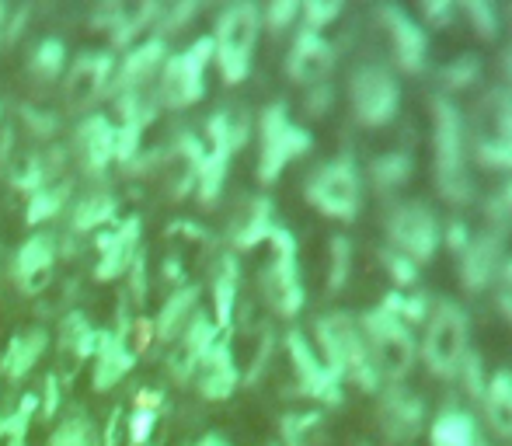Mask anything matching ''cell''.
<instances>
[{
    "instance_id": "obj_1",
    "label": "cell",
    "mask_w": 512,
    "mask_h": 446,
    "mask_svg": "<svg viewBox=\"0 0 512 446\" xmlns=\"http://www.w3.org/2000/svg\"><path fill=\"white\" fill-rule=\"evenodd\" d=\"M432 182L446 203H471L474 199L464 112L450 95L432 98Z\"/></svg>"
},
{
    "instance_id": "obj_2",
    "label": "cell",
    "mask_w": 512,
    "mask_h": 446,
    "mask_svg": "<svg viewBox=\"0 0 512 446\" xmlns=\"http://www.w3.org/2000/svg\"><path fill=\"white\" fill-rule=\"evenodd\" d=\"M314 335H317V356L324 359V366L338 380H352L363 391H380V380L377 370H373L359 318H352L345 311H328L314 321Z\"/></svg>"
},
{
    "instance_id": "obj_3",
    "label": "cell",
    "mask_w": 512,
    "mask_h": 446,
    "mask_svg": "<svg viewBox=\"0 0 512 446\" xmlns=\"http://www.w3.org/2000/svg\"><path fill=\"white\" fill-rule=\"evenodd\" d=\"M425 332L422 345H418V356H422L425 370L439 380H453L464 363V356L471 352V321L467 311L450 297H439L429 304L425 314Z\"/></svg>"
},
{
    "instance_id": "obj_4",
    "label": "cell",
    "mask_w": 512,
    "mask_h": 446,
    "mask_svg": "<svg viewBox=\"0 0 512 446\" xmlns=\"http://www.w3.org/2000/svg\"><path fill=\"white\" fill-rule=\"evenodd\" d=\"M363 325V335H366V349H370V359H373V370H377V380L380 384H401V380L411 373L418 359V342H415V332L398 318L391 314L384 304H377L373 311H366L359 318Z\"/></svg>"
},
{
    "instance_id": "obj_5",
    "label": "cell",
    "mask_w": 512,
    "mask_h": 446,
    "mask_svg": "<svg viewBox=\"0 0 512 446\" xmlns=\"http://www.w3.org/2000/svg\"><path fill=\"white\" fill-rule=\"evenodd\" d=\"M258 35H262V7L237 0L216 18L213 28V60L220 67L223 81L241 84L251 74V56H255Z\"/></svg>"
},
{
    "instance_id": "obj_6",
    "label": "cell",
    "mask_w": 512,
    "mask_h": 446,
    "mask_svg": "<svg viewBox=\"0 0 512 446\" xmlns=\"http://www.w3.org/2000/svg\"><path fill=\"white\" fill-rule=\"evenodd\" d=\"M310 147L314 140L304 126L290 119L286 102H272L258 115V182L272 185L286 171V164L304 157Z\"/></svg>"
},
{
    "instance_id": "obj_7",
    "label": "cell",
    "mask_w": 512,
    "mask_h": 446,
    "mask_svg": "<svg viewBox=\"0 0 512 446\" xmlns=\"http://www.w3.org/2000/svg\"><path fill=\"white\" fill-rule=\"evenodd\" d=\"M509 213L502 210L499 199L488 203L485 230L471 234V241L460 251V286L467 293H481L495 283L502 262H506V234H509Z\"/></svg>"
},
{
    "instance_id": "obj_8",
    "label": "cell",
    "mask_w": 512,
    "mask_h": 446,
    "mask_svg": "<svg viewBox=\"0 0 512 446\" xmlns=\"http://www.w3.org/2000/svg\"><path fill=\"white\" fill-rule=\"evenodd\" d=\"M349 102L359 126L380 129L394 122V115L401 109V84L394 70L377 60L359 63L349 77Z\"/></svg>"
},
{
    "instance_id": "obj_9",
    "label": "cell",
    "mask_w": 512,
    "mask_h": 446,
    "mask_svg": "<svg viewBox=\"0 0 512 446\" xmlns=\"http://www.w3.org/2000/svg\"><path fill=\"white\" fill-rule=\"evenodd\" d=\"M209 60H213V39L209 35L196 39L182 53L168 56L154 84L157 105H164V109H189V105H196L206 91Z\"/></svg>"
},
{
    "instance_id": "obj_10",
    "label": "cell",
    "mask_w": 512,
    "mask_h": 446,
    "mask_svg": "<svg viewBox=\"0 0 512 446\" xmlns=\"http://www.w3.org/2000/svg\"><path fill=\"white\" fill-rule=\"evenodd\" d=\"M307 203L317 213L331 220H352L363 206V182H359V171L352 157H335V161H324L304 185Z\"/></svg>"
},
{
    "instance_id": "obj_11",
    "label": "cell",
    "mask_w": 512,
    "mask_h": 446,
    "mask_svg": "<svg viewBox=\"0 0 512 446\" xmlns=\"http://www.w3.org/2000/svg\"><path fill=\"white\" fill-rule=\"evenodd\" d=\"M384 230H387V248L408 255L415 265H425L432 255H436L439 244H443L439 217L432 213L429 203H422V199L394 203L391 210H387Z\"/></svg>"
},
{
    "instance_id": "obj_12",
    "label": "cell",
    "mask_w": 512,
    "mask_h": 446,
    "mask_svg": "<svg viewBox=\"0 0 512 446\" xmlns=\"http://www.w3.org/2000/svg\"><path fill=\"white\" fill-rule=\"evenodd\" d=\"M474 157L481 168L512 171V91L502 84L488 91L478 105Z\"/></svg>"
},
{
    "instance_id": "obj_13",
    "label": "cell",
    "mask_w": 512,
    "mask_h": 446,
    "mask_svg": "<svg viewBox=\"0 0 512 446\" xmlns=\"http://www.w3.org/2000/svg\"><path fill=\"white\" fill-rule=\"evenodd\" d=\"M272 262L262 272V293L269 300V307L279 318H297L304 307V279H300V262H297V237L286 227L272 230Z\"/></svg>"
},
{
    "instance_id": "obj_14",
    "label": "cell",
    "mask_w": 512,
    "mask_h": 446,
    "mask_svg": "<svg viewBox=\"0 0 512 446\" xmlns=\"http://www.w3.org/2000/svg\"><path fill=\"white\" fill-rule=\"evenodd\" d=\"M377 21L384 25L387 39H391V53L405 74H422L429 67V35L418 18H411L405 7L398 4H380Z\"/></svg>"
},
{
    "instance_id": "obj_15",
    "label": "cell",
    "mask_w": 512,
    "mask_h": 446,
    "mask_svg": "<svg viewBox=\"0 0 512 446\" xmlns=\"http://www.w3.org/2000/svg\"><path fill=\"white\" fill-rule=\"evenodd\" d=\"M286 352H290L293 373H297L300 394L321 401V405H338L342 401V380L324 366V359L317 356V349L310 345L304 332H286Z\"/></svg>"
},
{
    "instance_id": "obj_16",
    "label": "cell",
    "mask_w": 512,
    "mask_h": 446,
    "mask_svg": "<svg viewBox=\"0 0 512 446\" xmlns=\"http://www.w3.org/2000/svg\"><path fill=\"white\" fill-rule=\"evenodd\" d=\"M331 70H335V46L321 32L300 28L286 56V77L300 88H317V84H328Z\"/></svg>"
},
{
    "instance_id": "obj_17",
    "label": "cell",
    "mask_w": 512,
    "mask_h": 446,
    "mask_svg": "<svg viewBox=\"0 0 512 446\" xmlns=\"http://www.w3.org/2000/svg\"><path fill=\"white\" fill-rule=\"evenodd\" d=\"M380 433L387 443H411L425 426V405L415 391L391 384L380 391Z\"/></svg>"
},
{
    "instance_id": "obj_18",
    "label": "cell",
    "mask_w": 512,
    "mask_h": 446,
    "mask_svg": "<svg viewBox=\"0 0 512 446\" xmlns=\"http://www.w3.org/2000/svg\"><path fill=\"white\" fill-rule=\"evenodd\" d=\"M136 352L133 342H129V314H119V328L112 332H98V345H95V370H91V384L95 391H108L119 380H126V373L133 370Z\"/></svg>"
},
{
    "instance_id": "obj_19",
    "label": "cell",
    "mask_w": 512,
    "mask_h": 446,
    "mask_svg": "<svg viewBox=\"0 0 512 446\" xmlns=\"http://www.w3.org/2000/svg\"><path fill=\"white\" fill-rule=\"evenodd\" d=\"M53 269H56V234H49V230L32 234L14 251L11 276L21 293H42L53 283Z\"/></svg>"
},
{
    "instance_id": "obj_20",
    "label": "cell",
    "mask_w": 512,
    "mask_h": 446,
    "mask_svg": "<svg viewBox=\"0 0 512 446\" xmlns=\"http://www.w3.org/2000/svg\"><path fill=\"white\" fill-rule=\"evenodd\" d=\"M220 335L223 332L216 328L213 314H206L203 307H199V314L189 321V328H185V332L168 345V373H171V377H175L178 384L192 380V373H196L199 359H203L206 352L213 349V342Z\"/></svg>"
},
{
    "instance_id": "obj_21",
    "label": "cell",
    "mask_w": 512,
    "mask_h": 446,
    "mask_svg": "<svg viewBox=\"0 0 512 446\" xmlns=\"http://www.w3.org/2000/svg\"><path fill=\"white\" fill-rule=\"evenodd\" d=\"M140 217H126L115 223L108 234L98 237V262H95V279H119L133 269V262L140 258Z\"/></svg>"
},
{
    "instance_id": "obj_22",
    "label": "cell",
    "mask_w": 512,
    "mask_h": 446,
    "mask_svg": "<svg viewBox=\"0 0 512 446\" xmlns=\"http://www.w3.org/2000/svg\"><path fill=\"white\" fill-rule=\"evenodd\" d=\"M192 380H196L199 394H203L206 401H227L230 394L237 391V384H241V370H237V359H234V349H230L227 335L216 338L213 349L199 359Z\"/></svg>"
},
{
    "instance_id": "obj_23",
    "label": "cell",
    "mask_w": 512,
    "mask_h": 446,
    "mask_svg": "<svg viewBox=\"0 0 512 446\" xmlns=\"http://www.w3.org/2000/svg\"><path fill=\"white\" fill-rule=\"evenodd\" d=\"M115 74V56L108 53H84L74 60L67 74V102L70 109H88L95 98L108 95V84Z\"/></svg>"
},
{
    "instance_id": "obj_24",
    "label": "cell",
    "mask_w": 512,
    "mask_h": 446,
    "mask_svg": "<svg viewBox=\"0 0 512 446\" xmlns=\"http://www.w3.org/2000/svg\"><path fill=\"white\" fill-rule=\"evenodd\" d=\"M74 147H77V154H81L84 171L102 175L108 164L115 161V122L102 112L88 115V119L77 126Z\"/></svg>"
},
{
    "instance_id": "obj_25",
    "label": "cell",
    "mask_w": 512,
    "mask_h": 446,
    "mask_svg": "<svg viewBox=\"0 0 512 446\" xmlns=\"http://www.w3.org/2000/svg\"><path fill=\"white\" fill-rule=\"evenodd\" d=\"M199 314V286L196 283H182L171 290V297L164 300V307L157 311V318L150 321L154 325V338L161 345H171L178 335L189 328V321Z\"/></svg>"
},
{
    "instance_id": "obj_26",
    "label": "cell",
    "mask_w": 512,
    "mask_h": 446,
    "mask_svg": "<svg viewBox=\"0 0 512 446\" xmlns=\"http://www.w3.org/2000/svg\"><path fill=\"white\" fill-rule=\"evenodd\" d=\"M46 349H49V332H46V328H42V325L21 328L18 335H11L4 356H0V373H4L7 380L28 377V373L35 370V363L46 356Z\"/></svg>"
},
{
    "instance_id": "obj_27",
    "label": "cell",
    "mask_w": 512,
    "mask_h": 446,
    "mask_svg": "<svg viewBox=\"0 0 512 446\" xmlns=\"http://www.w3.org/2000/svg\"><path fill=\"white\" fill-rule=\"evenodd\" d=\"M237 293H241V262L234 251H223L213 265V321L220 332H227L234 321Z\"/></svg>"
},
{
    "instance_id": "obj_28",
    "label": "cell",
    "mask_w": 512,
    "mask_h": 446,
    "mask_svg": "<svg viewBox=\"0 0 512 446\" xmlns=\"http://www.w3.org/2000/svg\"><path fill=\"white\" fill-rule=\"evenodd\" d=\"M481 408H485V422L495 436L512 440V373L499 370L488 377L485 394H481Z\"/></svg>"
},
{
    "instance_id": "obj_29",
    "label": "cell",
    "mask_w": 512,
    "mask_h": 446,
    "mask_svg": "<svg viewBox=\"0 0 512 446\" xmlns=\"http://www.w3.org/2000/svg\"><path fill=\"white\" fill-rule=\"evenodd\" d=\"M432 446H481L478 422L464 408H443L429 426Z\"/></svg>"
},
{
    "instance_id": "obj_30",
    "label": "cell",
    "mask_w": 512,
    "mask_h": 446,
    "mask_svg": "<svg viewBox=\"0 0 512 446\" xmlns=\"http://www.w3.org/2000/svg\"><path fill=\"white\" fill-rule=\"evenodd\" d=\"M276 227L279 223L272 217L269 199H251L248 210H244L241 217L234 220V227H230V241H234V248H255V244L269 241Z\"/></svg>"
},
{
    "instance_id": "obj_31",
    "label": "cell",
    "mask_w": 512,
    "mask_h": 446,
    "mask_svg": "<svg viewBox=\"0 0 512 446\" xmlns=\"http://www.w3.org/2000/svg\"><path fill=\"white\" fill-rule=\"evenodd\" d=\"M206 133H209V147L227 150V154L234 157V150H241L244 143H248L251 119L241 109H220L206 122Z\"/></svg>"
},
{
    "instance_id": "obj_32",
    "label": "cell",
    "mask_w": 512,
    "mask_h": 446,
    "mask_svg": "<svg viewBox=\"0 0 512 446\" xmlns=\"http://www.w3.org/2000/svg\"><path fill=\"white\" fill-rule=\"evenodd\" d=\"M115 213H119V203H115L112 192L95 189V192H88V196L77 199L74 213H70V227H74L77 234H84V230H95V227H102V223H112Z\"/></svg>"
},
{
    "instance_id": "obj_33",
    "label": "cell",
    "mask_w": 512,
    "mask_h": 446,
    "mask_svg": "<svg viewBox=\"0 0 512 446\" xmlns=\"http://www.w3.org/2000/svg\"><path fill=\"white\" fill-rule=\"evenodd\" d=\"M49 446H102V429L84 408H70L49 436Z\"/></svg>"
},
{
    "instance_id": "obj_34",
    "label": "cell",
    "mask_w": 512,
    "mask_h": 446,
    "mask_svg": "<svg viewBox=\"0 0 512 446\" xmlns=\"http://www.w3.org/2000/svg\"><path fill=\"white\" fill-rule=\"evenodd\" d=\"M95 345H98V332L88 321V314H81V311L63 314V321H60V349L63 352H70L74 359H88V356H95Z\"/></svg>"
},
{
    "instance_id": "obj_35",
    "label": "cell",
    "mask_w": 512,
    "mask_h": 446,
    "mask_svg": "<svg viewBox=\"0 0 512 446\" xmlns=\"http://www.w3.org/2000/svg\"><path fill=\"white\" fill-rule=\"evenodd\" d=\"M411 168H415V157H411L408 150H387V154L373 157L370 178L380 192H394L411 178Z\"/></svg>"
},
{
    "instance_id": "obj_36",
    "label": "cell",
    "mask_w": 512,
    "mask_h": 446,
    "mask_svg": "<svg viewBox=\"0 0 512 446\" xmlns=\"http://www.w3.org/2000/svg\"><path fill=\"white\" fill-rule=\"evenodd\" d=\"M227 168H230V154L227 150H216V147H206L203 161L196 168V189H199V199L206 206H213L223 192V182H227Z\"/></svg>"
},
{
    "instance_id": "obj_37",
    "label": "cell",
    "mask_w": 512,
    "mask_h": 446,
    "mask_svg": "<svg viewBox=\"0 0 512 446\" xmlns=\"http://www.w3.org/2000/svg\"><path fill=\"white\" fill-rule=\"evenodd\" d=\"M67 203H70V182H49L28 196L25 217L28 223H49L67 210Z\"/></svg>"
},
{
    "instance_id": "obj_38",
    "label": "cell",
    "mask_w": 512,
    "mask_h": 446,
    "mask_svg": "<svg viewBox=\"0 0 512 446\" xmlns=\"http://www.w3.org/2000/svg\"><path fill=\"white\" fill-rule=\"evenodd\" d=\"M35 412H39V398H35V394H25L14 412L0 415V446H25L28 419H32Z\"/></svg>"
},
{
    "instance_id": "obj_39",
    "label": "cell",
    "mask_w": 512,
    "mask_h": 446,
    "mask_svg": "<svg viewBox=\"0 0 512 446\" xmlns=\"http://www.w3.org/2000/svg\"><path fill=\"white\" fill-rule=\"evenodd\" d=\"M478 77H481V56L478 53L453 56L446 67H439V84H443V91H439V95H450V91L471 88Z\"/></svg>"
},
{
    "instance_id": "obj_40",
    "label": "cell",
    "mask_w": 512,
    "mask_h": 446,
    "mask_svg": "<svg viewBox=\"0 0 512 446\" xmlns=\"http://www.w3.org/2000/svg\"><path fill=\"white\" fill-rule=\"evenodd\" d=\"M457 14H464L471 21V28L481 39H495L499 35L502 11L495 4H488V0H464V4H457Z\"/></svg>"
},
{
    "instance_id": "obj_41",
    "label": "cell",
    "mask_w": 512,
    "mask_h": 446,
    "mask_svg": "<svg viewBox=\"0 0 512 446\" xmlns=\"http://www.w3.org/2000/svg\"><path fill=\"white\" fill-rule=\"evenodd\" d=\"M63 63H67V46H63L60 39H42L39 46H35L32 53V70L42 77V81H53V77H60Z\"/></svg>"
},
{
    "instance_id": "obj_42",
    "label": "cell",
    "mask_w": 512,
    "mask_h": 446,
    "mask_svg": "<svg viewBox=\"0 0 512 446\" xmlns=\"http://www.w3.org/2000/svg\"><path fill=\"white\" fill-rule=\"evenodd\" d=\"M321 422H324L321 412H293V415H286V419H283L279 433H283L286 446H310L314 433L321 429Z\"/></svg>"
},
{
    "instance_id": "obj_43",
    "label": "cell",
    "mask_w": 512,
    "mask_h": 446,
    "mask_svg": "<svg viewBox=\"0 0 512 446\" xmlns=\"http://www.w3.org/2000/svg\"><path fill=\"white\" fill-rule=\"evenodd\" d=\"M352 276V241L345 234L331 237V269H328V286L331 293H338Z\"/></svg>"
},
{
    "instance_id": "obj_44",
    "label": "cell",
    "mask_w": 512,
    "mask_h": 446,
    "mask_svg": "<svg viewBox=\"0 0 512 446\" xmlns=\"http://www.w3.org/2000/svg\"><path fill=\"white\" fill-rule=\"evenodd\" d=\"M342 14V4L338 0H307V4H300V28L304 32H321L331 25V21Z\"/></svg>"
},
{
    "instance_id": "obj_45",
    "label": "cell",
    "mask_w": 512,
    "mask_h": 446,
    "mask_svg": "<svg viewBox=\"0 0 512 446\" xmlns=\"http://www.w3.org/2000/svg\"><path fill=\"white\" fill-rule=\"evenodd\" d=\"M380 262H384V269H387V276L394 279V283L401 286V290H411V286H415V279H418V265L411 262L408 255H401V251H394V248H380Z\"/></svg>"
},
{
    "instance_id": "obj_46",
    "label": "cell",
    "mask_w": 512,
    "mask_h": 446,
    "mask_svg": "<svg viewBox=\"0 0 512 446\" xmlns=\"http://www.w3.org/2000/svg\"><path fill=\"white\" fill-rule=\"evenodd\" d=\"M293 21H300L297 0H272L262 11V25H269L272 32H286V28H293Z\"/></svg>"
},
{
    "instance_id": "obj_47",
    "label": "cell",
    "mask_w": 512,
    "mask_h": 446,
    "mask_svg": "<svg viewBox=\"0 0 512 446\" xmlns=\"http://www.w3.org/2000/svg\"><path fill=\"white\" fill-rule=\"evenodd\" d=\"M457 377L464 380L467 394H471V398H478V401H481V394H485L488 377H485V363H481V356H478V352H467V356H464V363H460V370H457Z\"/></svg>"
},
{
    "instance_id": "obj_48",
    "label": "cell",
    "mask_w": 512,
    "mask_h": 446,
    "mask_svg": "<svg viewBox=\"0 0 512 446\" xmlns=\"http://www.w3.org/2000/svg\"><path fill=\"white\" fill-rule=\"evenodd\" d=\"M495 300H499V311L512 321V258H506L495 276Z\"/></svg>"
},
{
    "instance_id": "obj_49",
    "label": "cell",
    "mask_w": 512,
    "mask_h": 446,
    "mask_svg": "<svg viewBox=\"0 0 512 446\" xmlns=\"http://www.w3.org/2000/svg\"><path fill=\"white\" fill-rule=\"evenodd\" d=\"M56 412H60V380H56V373H49V377H46V387H42L39 415H42V419H53Z\"/></svg>"
},
{
    "instance_id": "obj_50",
    "label": "cell",
    "mask_w": 512,
    "mask_h": 446,
    "mask_svg": "<svg viewBox=\"0 0 512 446\" xmlns=\"http://www.w3.org/2000/svg\"><path fill=\"white\" fill-rule=\"evenodd\" d=\"M453 14H457V4H450V0H436V4H425L422 7V18L429 21V25H436V28L450 25Z\"/></svg>"
},
{
    "instance_id": "obj_51",
    "label": "cell",
    "mask_w": 512,
    "mask_h": 446,
    "mask_svg": "<svg viewBox=\"0 0 512 446\" xmlns=\"http://www.w3.org/2000/svg\"><path fill=\"white\" fill-rule=\"evenodd\" d=\"M331 105V84H317V88H307V112L321 115Z\"/></svg>"
},
{
    "instance_id": "obj_52",
    "label": "cell",
    "mask_w": 512,
    "mask_h": 446,
    "mask_svg": "<svg viewBox=\"0 0 512 446\" xmlns=\"http://www.w3.org/2000/svg\"><path fill=\"white\" fill-rule=\"evenodd\" d=\"M443 241L450 244V251H457V255H460V251H464V244L471 241V230H467L460 220H450V223H446V237H443Z\"/></svg>"
},
{
    "instance_id": "obj_53",
    "label": "cell",
    "mask_w": 512,
    "mask_h": 446,
    "mask_svg": "<svg viewBox=\"0 0 512 446\" xmlns=\"http://www.w3.org/2000/svg\"><path fill=\"white\" fill-rule=\"evenodd\" d=\"M502 77H506V84H502V88L512 91V46L502 49Z\"/></svg>"
},
{
    "instance_id": "obj_54",
    "label": "cell",
    "mask_w": 512,
    "mask_h": 446,
    "mask_svg": "<svg viewBox=\"0 0 512 446\" xmlns=\"http://www.w3.org/2000/svg\"><path fill=\"white\" fill-rule=\"evenodd\" d=\"M495 199H499V203H502V210H506L509 217H512V171H509V182H506V189H502Z\"/></svg>"
},
{
    "instance_id": "obj_55",
    "label": "cell",
    "mask_w": 512,
    "mask_h": 446,
    "mask_svg": "<svg viewBox=\"0 0 512 446\" xmlns=\"http://www.w3.org/2000/svg\"><path fill=\"white\" fill-rule=\"evenodd\" d=\"M192 446H230V440H223L220 433H206L203 440H196Z\"/></svg>"
},
{
    "instance_id": "obj_56",
    "label": "cell",
    "mask_w": 512,
    "mask_h": 446,
    "mask_svg": "<svg viewBox=\"0 0 512 446\" xmlns=\"http://www.w3.org/2000/svg\"><path fill=\"white\" fill-rule=\"evenodd\" d=\"M4 28H7V4H0V42H4Z\"/></svg>"
},
{
    "instance_id": "obj_57",
    "label": "cell",
    "mask_w": 512,
    "mask_h": 446,
    "mask_svg": "<svg viewBox=\"0 0 512 446\" xmlns=\"http://www.w3.org/2000/svg\"><path fill=\"white\" fill-rule=\"evenodd\" d=\"M506 18H509V25H512V4H509V11H506Z\"/></svg>"
}]
</instances>
